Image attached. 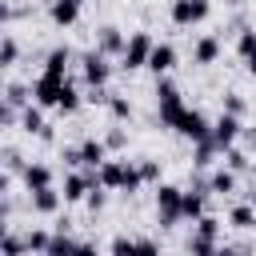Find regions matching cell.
<instances>
[{
	"instance_id": "31",
	"label": "cell",
	"mask_w": 256,
	"mask_h": 256,
	"mask_svg": "<svg viewBox=\"0 0 256 256\" xmlns=\"http://www.w3.org/2000/svg\"><path fill=\"white\" fill-rule=\"evenodd\" d=\"M140 184H144V176H140V164H124V188L120 192H140Z\"/></svg>"
},
{
	"instance_id": "8",
	"label": "cell",
	"mask_w": 256,
	"mask_h": 256,
	"mask_svg": "<svg viewBox=\"0 0 256 256\" xmlns=\"http://www.w3.org/2000/svg\"><path fill=\"white\" fill-rule=\"evenodd\" d=\"M204 200H208V184H192V188H184V196H180V216L196 224V220L204 216Z\"/></svg>"
},
{
	"instance_id": "10",
	"label": "cell",
	"mask_w": 256,
	"mask_h": 256,
	"mask_svg": "<svg viewBox=\"0 0 256 256\" xmlns=\"http://www.w3.org/2000/svg\"><path fill=\"white\" fill-rule=\"evenodd\" d=\"M104 160H108V144L100 136H84L80 140V164L84 168H100Z\"/></svg>"
},
{
	"instance_id": "32",
	"label": "cell",
	"mask_w": 256,
	"mask_h": 256,
	"mask_svg": "<svg viewBox=\"0 0 256 256\" xmlns=\"http://www.w3.org/2000/svg\"><path fill=\"white\" fill-rule=\"evenodd\" d=\"M224 164H228V168H232V172H244V168H248V152H244V148H236V144H232V148H228V152H224Z\"/></svg>"
},
{
	"instance_id": "30",
	"label": "cell",
	"mask_w": 256,
	"mask_h": 256,
	"mask_svg": "<svg viewBox=\"0 0 256 256\" xmlns=\"http://www.w3.org/2000/svg\"><path fill=\"white\" fill-rule=\"evenodd\" d=\"M216 152H220V148H216V144H212V136H208V140H200V144H196V160H192V164H196V168H208Z\"/></svg>"
},
{
	"instance_id": "36",
	"label": "cell",
	"mask_w": 256,
	"mask_h": 256,
	"mask_svg": "<svg viewBox=\"0 0 256 256\" xmlns=\"http://www.w3.org/2000/svg\"><path fill=\"white\" fill-rule=\"evenodd\" d=\"M236 52H240V56H252V52H256V28H244V32H240Z\"/></svg>"
},
{
	"instance_id": "17",
	"label": "cell",
	"mask_w": 256,
	"mask_h": 256,
	"mask_svg": "<svg viewBox=\"0 0 256 256\" xmlns=\"http://www.w3.org/2000/svg\"><path fill=\"white\" fill-rule=\"evenodd\" d=\"M56 208H60V192H56L52 184H48V188H36V192H32V212H40V216H52Z\"/></svg>"
},
{
	"instance_id": "46",
	"label": "cell",
	"mask_w": 256,
	"mask_h": 256,
	"mask_svg": "<svg viewBox=\"0 0 256 256\" xmlns=\"http://www.w3.org/2000/svg\"><path fill=\"white\" fill-rule=\"evenodd\" d=\"M244 64H248V72L256 76V52H252V56H244Z\"/></svg>"
},
{
	"instance_id": "25",
	"label": "cell",
	"mask_w": 256,
	"mask_h": 256,
	"mask_svg": "<svg viewBox=\"0 0 256 256\" xmlns=\"http://www.w3.org/2000/svg\"><path fill=\"white\" fill-rule=\"evenodd\" d=\"M0 256H28V244H24V236H12V232H4V236H0Z\"/></svg>"
},
{
	"instance_id": "39",
	"label": "cell",
	"mask_w": 256,
	"mask_h": 256,
	"mask_svg": "<svg viewBox=\"0 0 256 256\" xmlns=\"http://www.w3.org/2000/svg\"><path fill=\"white\" fill-rule=\"evenodd\" d=\"M132 256H160V248H156V240H136V248H132Z\"/></svg>"
},
{
	"instance_id": "37",
	"label": "cell",
	"mask_w": 256,
	"mask_h": 256,
	"mask_svg": "<svg viewBox=\"0 0 256 256\" xmlns=\"http://www.w3.org/2000/svg\"><path fill=\"white\" fill-rule=\"evenodd\" d=\"M132 248H136V240L116 236V240H112V248H108V256H132Z\"/></svg>"
},
{
	"instance_id": "1",
	"label": "cell",
	"mask_w": 256,
	"mask_h": 256,
	"mask_svg": "<svg viewBox=\"0 0 256 256\" xmlns=\"http://www.w3.org/2000/svg\"><path fill=\"white\" fill-rule=\"evenodd\" d=\"M180 112H184V100H180V88L168 80V76H156V116L164 128H176L180 124Z\"/></svg>"
},
{
	"instance_id": "2",
	"label": "cell",
	"mask_w": 256,
	"mask_h": 256,
	"mask_svg": "<svg viewBox=\"0 0 256 256\" xmlns=\"http://www.w3.org/2000/svg\"><path fill=\"white\" fill-rule=\"evenodd\" d=\"M152 36L148 32H132L128 36V44H124V52H120V64L132 72V68H148V56H152Z\"/></svg>"
},
{
	"instance_id": "3",
	"label": "cell",
	"mask_w": 256,
	"mask_h": 256,
	"mask_svg": "<svg viewBox=\"0 0 256 256\" xmlns=\"http://www.w3.org/2000/svg\"><path fill=\"white\" fill-rule=\"evenodd\" d=\"M180 196H184V188H176V184H160L156 188V216H160L164 228H172L176 220H184L180 216Z\"/></svg>"
},
{
	"instance_id": "24",
	"label": "cell",
	"mask_w": 256,
	"mask_h": 256,
	"mask_svg": "<svg viewBox=\"0 0 256 256\" xmlns=\"http://www.w3.org/2000/svg\"><path fill=\"white\" fill-rule=\"evenodd\" d=\"M228 224H232V228H256V208H252V204H236V208L228 212Z\"/></svg>"
},
{
	"instance_id": "43",
	"label": "cell",
	"mask_w": 256,
	"mask_h": 256,
	"mask_svg": "<svg viewBox=\"0 0 256 256\" xmlns=\"http://www.w3.org/2000/svg\"><path fill=\"white\" fill-rule=\"evenodd\" d=\"M64 164L76 168V164H80V148H64Z\"/></svg>"
},
{
	"instance_id": "26",
	"label": "cell",
	"mask_w": 256,
	"mask_h": 256,
	"mask_svg": "<svg viewBox=\"0 0 256 256\" xmlns=\"http://www.w3.org/2000/svg\"><path fill=\"white\" fill-rule=\"evenodd\" d=\"M108 112H112V120H132V100L128 96H108Z\"/></svg>"
},
{
	"instance_id": "27",
	"label": "cell",
	"mask_w": 256,
	"mask_h": 256,
	"mask_svg": "<svg viewBox=\"0 0 256 256\" xmlns=\"http://www.w3.org/2000/svg\"><path fill=\"white\" fill-rule=\"evenodd\" d=\"M196 236H208V240H216V244H220V220L204 212V216L196 220Z\"/></svg>"
},
{
	"instance_id": "15",
	"label": "cell",
	"mask_w": 256,
	"mask_h": 256,
	"mask_svg": "<svg viewBox=\"0 0 256 256\" xmlns=\"http://www.w3.org/2000/svg\"><path fill=\"white\" fill-rule=\"evenodd\" d=\"M220 60V40L216 36H200L192 48V64H216Z\"/></svg>"
},
{
	"instance_id": "34",
	"label": "cell",
	"mask_w": 256,
	"mask_h": 256,
	"mask_svg": "<svg viewBox=\"0 0 256 256\" xmlns=\"http://www.w3.org/2000/svg\"><path fill=\"white\" fill-rule=\"evenodd\" d=\"M28 92H32L28 84H12V88L4 92V100H8V104H16V108H24V104H28Z\"/></svg>"
},
{
	"instance_id": "41",
	"label": "cell",
	"mask_w": 256,
	"mask_h": 256,
	"mask_svg": "<svg viewBox=\"0 0 256 256\" xmlns=\"http://www.w3.org/2000/svg\"><path fill=\"white\" fill-rule=\"evenodd\" d=\"M12 120H20V116H16V104H8V100H0V128H8Z\"/></svg>"
},
{
	"instance_id": "42",
	"label": "cell",
	"mask_w": 256,
	"mask_h": 256,
	"mask_svg": "<svg viewBox=\"0 0 256 256\" xmlns=\"http://www.w3.org/2000/svg\"><path fill=\"white\" fill-rule=\"evenodd\" d=\"M212 256H248V248H232V244H216Z\"/></svg>"
},
{
	"instance_id": "7",
	"label": "cell",
	"mask_w": 256,
	"mask_h": 256,
	"mask_svg": "<svg viewBox=\"0 0 256 256\" xmlns=\"http://www.w3.org/2000/svg\"><path fill=\"white\" fill-rule=\"evenodd\" d=\"M244 132V124H240V116H232V112H220V120L212 124V144L220 148V152H228L232 144H236V136Z\"/></svg>"
},
{
	"instance_id": "40",
	"label": "cell",
	"mask_w": 256,
	"mask_h": 256,
	"mask_svg": "<svg viewBox=\"0 0 256 256\" xmlns=\"http://www.w3.org/2000/svg\"><path fill=\"white\" fill-rule=\"evenodd\" d=\"M104 144H108V148H124V144H128V132H124V128H112V132L104 136Z\"/></svg>"
},
{
	"instance_id": "13",
	"label": "cell",
	"mask_w": 256,
	"mask_h": 256,
	"mask_svg": "<svg viewBox=\"0 0 256 256\" xmlns=\"http://www.w3.org/2000/svg\"><path fill=\"white\" fill-rule=\"evenodd\" d=\"M48 16H52V24H60V28H72V24L80 20V4H76V0H52Z\"/></svg>"
},
{
	"instance_id": "44",
	"label": "cell",
	"mask_w": 256,
	"mask_h": 256,
	"mask_svg": "<svg viewBox=\"0 0 256 256\" xmlns=\"http://www.w3.org/2000/svg\"><path fill=\"white\" fill-rule=\"evenodd\" d=\"M76 256H100L96 244H76Z\"/></svg>"
},
{
	"instance_id": "45",
	"label": "cell",
	"mask_w": 256,
	"mask_h": 256,
	"mask_svg": "<svg viewBox=\"0 0 256 256\" xmlns=\"http://www.w3.org/2000/svg\"><path fill=\"white\" fill-rule=\"evenodd\" d=\"M8 184H12V180H8L4 172H0V196H8Z\"/></svg>"
},
{
	"instance_id": "47",
	"label": "cell",
	"mask_w": 256,
	"mask_h": 256,
	"mask_svg": "<svg viewBox=\"0 0 256 256\" xmlns=\"http://www.w3.org/2000/svg\"><path fill=\"white\" fill-rule=\"evenodd\" d=\"M0 220H8V200L0 196Z\"/></svg>"
},
{
	"instance_id": "11",
	"label": "cell",
	"mask_w": 256,
	"mask_h": 256,
	"mask_svg": "<svg viewBox=\"0 0 256 256\" xmlns=\"http://www.w3.org/2000/svg\"><path fill=\"white\" fill-rule=\"evenodd\" d=\"M124 44H128V40H124V32H120L116 24H104L100 36H96V52H104V56H120Z\"/></svg>"
},
{
	"instance_id": "33",
	"label": "cell",
	"mask_w": 256,
	"mask_h": 256,
	"mask_svg": "<svg viewBox=\"0 0 256 256\" xmlns=\"http://www.w3.org/2000/svg\"><path fill=\"white\" fill-rule=\"evenodd\" d=\"M188 252H192V256H212V252H216V240H208V236H196V232H192Z\"/></svg>"
},
{
	"instance_id": "14",
	"label": "cell",
	"mask_w": 256,
	"mask_h": 256,
	"mask_svg": "<svg viewBox=\"0 0 256 256\" xmlns=\"http://www.w3.org/2000/svg\"><path fill=\"white\" fill-rule=\"evenodd\" d=\"M124 164H128V160H104V164L96 168L100 184H104V188H116V192H120V188H124Z\"/></svg>"
},
{
	"instance_id": "49",
	"label": "cell",
	"mask_w": 256,
	"mask_h": 256,
	"mask_svg": "<svg viewBox=\"0 0 256 256\" xmlns=\"http://www.w3.org/2000/svg\"><path fill=\"white\" fill-rule=\"evenodd\" d=\"M76 4H84V0H76Z\"/></svg>"
},
{
	"instance_id": "16",
	"label": "cell",
	"mask_w": 256,
	"mask_h": 256,
	"mask_svg": "<svg viewBox=\"0 0 256 256\" xmlns=\"http://www.w3.org/2000/svg\"><path fill=\"white\" fill-rule=\"evenodd\" d=\"M208 192L212 196H228V192H236V172L224 164V168H216L212 176H208Z\"/></svg>"
},
{
	"instance_id": "21",
	"label": "cell",
	"mask_w": 256,
	"mask_h": 256,
	"mask_svg": "<svg viewBox=\"0 0 256 256\" xmlns=\"http://www.w3.org/2000/svg\"><path fill=\"white\" fill-rule=\"evenodd\" d=\"M68 60H72V52H68V48H52V52H48V60H44V72H52V76H64V80H68Z\"/></svg>"
},
{
	"instance_id": "23",
	"label": "cell",
	"mask_w": 256,
	"mask_h": 256,
	"mask_svg": "<svg viewBox=\"0 0 256 256\" xmlns=\"http://www.w3.org/2000/svg\"><path fill=\"white\" fill-rule=\"evenodd\" d=\"M20 128H24V132H40V128H44L40 104H24V108H20Z\"/></svg>"
},
{
	"instance_id": "12",
	"label": "cell",
	"mask_w": 256,
	"mask_h": 256,
	"mask_svg": "<svg viewBox=\"0 0 256 256\" xmlns=\"http://www.w3.org/2000/svg\"><path fill=\"white\" fill-rule=\"evenodd\" d=\"M148 68H152L156 76H168V72L176 68V48H172V44H152V56H148Z\"/></svg>"
},
{
	"instance_id": "35",
	"label": "cell",
	"mask_w": 256,
	"mask_h": 256,
	"mask_svg": "<svg viewBox=\"0 0 256 256\" xmlns=\"http://www.w3.org/2000/svg\"><path fill=\"white\" fill-rule=\"evenodd\" d=\"M220 100H224V112H232V116H244V108H248V104H244V96H240V92H224V96H220Z\"/></svg>"
},
{
	"instance_id": "29",
	"label": "cell",
	"mask_w": 256,
	"mask_h": 256,
	"mask_svg": "<svg viewBox=\"0 0 256 256\" xmlns=\"http://www.w3.org/2000/svg\"><path fill=\"white\" fill-rule=\"evenodd\" d=\"M16 60H20V44H16L12 36H4V40H0V68H12Z\"/></svg>"
},
{
	"instance_id": "22",
	"label": "cell",
	"mask_w": 256,
	"mask_h": 256,
	"mask_svg": "<svg viewBox=\"0 0 256 256\" xmlns=\"http://www.w3.org/2000/svg\"><path fill=\"white\" fill-rule=\"evenodd\" d=\"M56 108H60V112H76V108H80V92H76V84H72V80H64V84H60Z\"/></svg>"
},
{
	"instance_id": "48",
	"label": "cell",
	"mask_w": 256,
	"mask_h": 256,
	"mask_svg": "<svg viewBox=\"0 0 256 256\" xmlns=\"http://www.w3.org/2000/svg\"><path fill=\"white\" fill-rule=\"evenodd\" d=\"M224 4H240V0H224Z\"/></svg>"
},
{
	"instance_id": "18",
	"label": "cell",
	"mask_w": 256,
	"mask_h": 256,
	"mask_svg": "<svg viewBox=\"0 0 256 256\" xmlns=\"http://www.w3.org/2000/svg\"><path fill=\"white\" fill-rule=\"evenodd\" d=\"M24 184H28V192H36V188H48L52 184V168L48 164H24Z\"/></svg>"
},
{
	"instance_id": "5",
	"label": "cell",
	"mask_w": 256,
	"mask_h": 256,
	"mask_svg": "<svg viewBox=\"0 0 256 256\" xmlns=\"http://www.w3.org/2000/svg\"><path fill=\"white\" fill-rule=\"evenodd\" d=\"M176 132H180L184 140L200 144V140H208V136H212V124H208V116H204L200 108H184V112H180V124H176Z\"/></svg>"
},
{
	"instance_id": "4",
	"label": "cell",
	"mask_w": 256,
	"mask_h": 256,
	"mask_svg": "<svg viewBox=\"0 0 256 256\" xmlns=\"http://www.w3.org/2000/svg\"><path fill=\"white\" fill-rule=\"evenodd\" d=\"M80 68H84V84H88V88H104V84H108V76H112L108 56H104V52H96V48L80 56Z\"/></svg>"
},
{
	"instance_id": "19",
	"label": "cell",
	"mask_w": 256,
	"mask_h": 256,
	"mask_svg": "<svg viewBox=\"0 0 256 256\" xmlns=\"http://www.w3.org/2000/svg\"><path fill=\"white\" fill-rule=\"evenodd\" d=\"M60 196H64L68 204L84 200V196H88V176H84V172H68V176H64V192H60Z\"/></svg>"
},
{
	"instance_id": "6",
	"label": "cell",
	"mask_w": 256,
	"mask_h": 256,
	"mask_svg": "<svg viewBox=\"0 0 256 256\" xmlns=\"http://www.w3.org/2000/svg\"><path fill=\"white\" fill-rule=\"evenodd\" d=\"M208 12H212V0H172V24H180V28L208 20Z\"/></svg>"
},
{
	"instance_id": "38",
	"label": "cell",
	"mask_w": 256,
	"mask_h": 256,
	"mask_svg": "<svg viewBox=\"0 0 256 256\" xmlns=\"http://www.w3.org/2000/svg\"><path fill=\"white\" fill-rule=\"evenodd\" d=\"M140 176H144V184L160 180V164H156V160H140Z\"/></svg>"
},
{
	"instance_id": "28",
	"label": "cell",
	"mask_w": 256,
	"mask_h": 256,
	"mask_svg": "<svg viewBox=\"0 0 256 256\" xmlns=\"http://www.w3.org/2000/svg\"><path fill=\"white\" fill-rule=\"evenodd\" d=\"M48 240H52V232H44V228H32V232H24V244H28V252H40V256H44Z\"/></svg>"
},
{
	"instance_id": "9",
	"label": "cell",
	"mask_w": 256,
	"mask_h": 256,
	"mask_svg": "<svg viewBox=\"0 0 256 256\" xmlns=\"http://www.w3.org/2000/svg\"><path fill=\"white\" fill-rule=\"evenodd\" d=\"M60 84H64V76H52V72H44V76H40V80L32 84V100H36L40 108H56Z\"/></svg>"
},
{
	"instance_id": "20",
	"label": "cell",
	"mask_w": 256,
	"mask_h": 256,
	"mask_svg": "<svg viewBox=\"0 0 256 256\" xmlns=\"http://www.w3.org/2000/svg\"><path fill=\"white\" fill-rule=\"evenodd\" d=\"M44 256H76V240H72V236L60 228V232H52V240H48Z\"/></svg>"
}]
</instances>
